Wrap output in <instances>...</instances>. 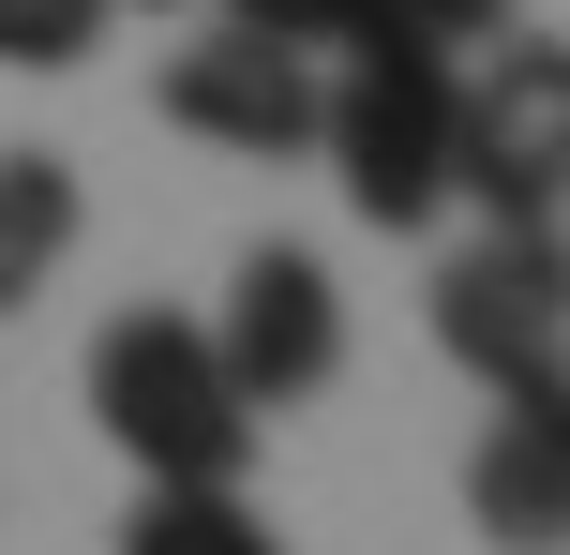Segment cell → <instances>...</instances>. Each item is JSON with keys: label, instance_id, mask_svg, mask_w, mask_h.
Listing matches in <instances>:
<instances>
[{"label": "cell", "instance_id": "obj_1", "mask_svg": "<svg viewBox=\"0 0 570 555\" xmlns=\"http://www.w3.org/2000/svg\"><path fill=\"white\" fill-rule=\"evenodd\" d=\"M90 420L136 450V480H240L256 466V406H240L210 316H166V300H150V316H106V346H90Z\"/></svg>", "mask_w": 570, "mask_h": 555}, {"label": "cell", "instance_id": "obj_2", "mask_svg": "<svg viewBox=\"0 0 570 555\" xmlns=\"http://www.w3.org/2000/svg\"><path fill=\"white\" fill-rule=\"evenodd\" d=\"M451 106H465V76H451L435 46H361V60H345L315 150L345 166V210H361V226L405 240V226L451 210Z\"/></svg>", "mask_w": 570, "mask_h": 555}, {"label": "cell", "instance_id": "obj_3", "mask_svg": "<svg viewBox=\"0 0 570 555\" xmlns=\"http://www.w3.org/2000/svg\"><path fill=\"white\" fill-rule=\"evenodd\" d=\"M451 196H481L495 226H556L570 210V46L511 30L451 106Z\"/></svg>", "mask_w": 570, "mask_h": 555}, {"label": "cell", "instance_id": "obj_4", "mask_svg": "<svg viewBox=\"0 0 570 555\" xmlns=\"http://www.w3.org/2000/svg\"><path fill=\"white\" fill-rule=\"evenodd\" d=\"M435 346L481 390L570 376V226H481L451 270H435Z\"/></svg>", "mask_w": 570, "mask_h": 555}, {"label": "cell", "instance_id": "obj_5", "mask_svg": "<svg viewBox=\"0 0 570 555\" xmlns=\"http://www.w3.org/2000/svg\"><path fill=\"white\" fill-rule=\"evenodd\" d=\"M210 346H226L240 406H301V390L345 376V300H331V270H315L301 240H256L240 286H226V316H210Z\"/></svg>", "mask_w": 570, "mask_h": 555}, {"label": "cell", "instance_id": "obj_6", "mask_svg": "<svg viewBox=\"0 0 570 555\" xmlns=\"http://www.w3.org/2000/svg\"><path fill=\"white\" fill-rule=\"evenodd\" d=\"M166 120L210 150H256V166H285V150H315V120H331V90L301 76V46H271V30H210V46L166 60Z\"/></svg>", "mask_w": 570, "mask_h": 555}, {"label": "cell", "instance_id": "obj_7", "mask_svg": "<svg viewBox=\"0 0 570 555\" xmlns=\"http://www.w3.org/2000/svg\"><path fill=\"white\" fill-rule=\"evenodd\" d=\"M465 511H481V541H511V555L570 541V376L495 390V436L465 450Z\"/></svg>", "mask_w": 570, "mask_h": 555}, {"label": "cell", "instance_id": "obj_8", "mask_svg": "<svg viewBox=\"0 0 570 555\" xmlns=\"http://www.w3.org/2000/svg\"><path fill=\"white\" fill-rule=\"evenodd\" d=\"M76 226H90L76 166H60V150H0V316L46 300V270L76 256Z\"/></svg>", "mask_w": 570, "mask_h": 555}, {"label": "cell", "instance_id": "obj_9", "mask_svg": "<svg viewBox=\"0 0 570 555\" xmlns=\"http://www.w3.org/2000/svg\"><path fill=\"white\" fill-rule=\"evenodd\" d=\"M120 555H285V541H271V511L240 496V480H150Z\"/></svg>", "mask_w": 570, "mask_h": 555}, {"label": "cell", "instance_id": "obj_10", "mask_svg": "<svg viewBox=\"0 0 570 555\" xmlns=\"http://www.w3.org/2000/svg\"><path fill=\"white\" fill-rule=\"evenodd\" d=\"M106 16L120 0H0V60H16V76H76V60L106 46Z\"/></svg>", "mask_w": 570, "mask_h": 555}, {"label": "cell", "instance_id": "obj_11", "mask_svg": "<svg viewBox=\"0 0 570 555\" xmlns=\"http://www.w3.org/2000/svg\"><path fill=\"white\" fill-rule=\"evenodd\" d=\"M495 30H511V0H361V30H345V46H495Z\"/></svg>", "mask_w": 570, "mask_h": 555}, {"label": "cell", "instance_id": "obj_12", "mask_svg": "<svg viewBox=\"0 0 570 555\" xmlns=\"http://www.w3.org/2000/svg\"><path fill=\"white\" fill-rule=\"evenodd\" d=\"M240 30H271V46H345L361 30V0H226Z\"/></svg>", "mask_w": 570, "mask_h": 555}]
</instances>
